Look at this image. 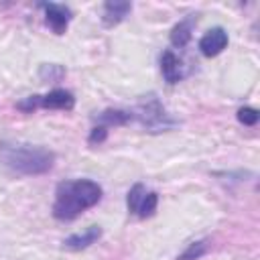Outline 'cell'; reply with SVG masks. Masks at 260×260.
<instances>
[{"label": "cell", "instance_id": "obj_4", "mask_svg": "<svg viewBox=\"0 0 260 260\" xmlns=\"http://www.w3.org/2000/svg\"><path fill=\"white\" fill-rule=\"evenodd\" d=\"M41 8L45 10V20L51 26V30L55 35H63L71 20V8L65 4H57V2H45L41 4Z\"/></svg>", "mask_w": 260, "mask_h": 260}, {"label": "cell", "instance_id": "obj_18", "mask_svg": "<svg viewBox=\"0 0 260 260\" xmlns=\"http://www.w3.org/2000/svg\"><path fill=\"white\" fill-rule=\"evenodd\" d=\"M106 138H108V128L102 126V124H98V126L91 128V132H89V136H87V142H89L91 146H95V144H102Z\"/></svg>", "mask_w": 260, "mask_h": 260}, {"label": "cell", "instance_id": "obj_11", "mask_svg": "<svg viewBox=\"0 0 260 260\" xmlns=\"http://www.w3.org/2000/svg\"><path fill=\"white\" fill-rule=\"evenodd\" d=\"M98 124L102 126H122V124H128L132 120V114L130 112H124V110H104L100 114H95L93 118Z\"/></svg>", "mask_w": 260, "mask_h": 260}, {"label": "cell", "instance_id": "obj_12", "mask_svg": "<svg viewBox=\"0 0 260 260\" xmlns=\"http://www.w3.org/2000/svg\"><path fill=\"white\" fill-rule=\"evenodd\" d=\"M156 205H158V195L154 193V191H148L144 197H142V201H140V205H138V217H142V219H146V217H150V215H154V211H156Z\"/></svg>", "mask_w": 260, "mask_h": 260}, {"label": "cell", "instance_id": "obj_15", "mask_svg": "<svg viewBox=\"0 0 260 260\" xmlns=\"http://www.w3.org/2000/svg\"><path fill=\"white\" fill-rule=\"evenodd\" d=\"M39 75L41 79H49V81H59L63 75H65V69L61 65H53V63H45L41 65L39 69Z\"/></svg>", "mask_w": 260, "mask_h": 260}, {"label": "cell", "instance_id": "obj_2", "mask_svg": "<svg viewBox=\"0 0 260 260\" xmlns=\"http://www.w3.org/2000/svg\"><path fill=\"white\" fill-rule=\"evenodd\" d=\"M2 162L18 175H45L53 169L55 152L39 144H0Z\"/></svg>", "mask_w": 260, "mask_h": 260}, {"label": "cell", "instance_id": "obj_3", "mask_svg": "<svg viewBox=\"0 0 260 260\" xmlns=\"http://www.w3.org/2000/svg\"><path fill=\"white\" fill-rule=\"evenodd\" d=\"M132 118H136L148 132H162V130H169V128H173L177 124L167 114L165 106L156 100V95H146L138 104L136 114H132Z\"/></svg>", "mask_w": 260, "mask_h": 260}, {"label": "cell", "instance_id": "obj_14", "mask_svg": "<svg viewBox=\"0 0 260 260\" xmlns=\"http://www.w3.org/2000/svg\"><path fill=\"white\" fill-rule=\"evenodd\" d=\"M144 195H146V189H144L142 183L132 185V189H130L128 195H126V207H128L130 213H136V211H138V205H140V201H142Z\"/></svg>", "mask_w": 260, "mask_h": 260}, {"label": "cell", "instance_id": "obj_8", "mask_svg": "<svg viewBox=\"0 0 260 260\" xmlns=\"http://www.w3.org/2000/svg\"><path fill=\"white\" fill-rule=\"evenodd\" d=\"M75 98L67 89H51L49 93L41 95V108L45 110H73Z\"/></svg>", "mask_w": 260, "mask_h": 260}, {"label": "cell", "instance_id": "obj_1", "mask_svg": "<svg viewBox=\"0 0 260 260\" xmlns=\"http://www.w3.org/2000/svg\"><path fill=\"white\" fill-rule=\"evenodd\" d=\"M102 199V187L91 179H75L63 181L57 185L53 215L61 221L75 219L85 209L93 207Z\"/></svg>", "mask_w": 260, "mask_h": 260}, {"label": "cell", "instance_id": "obj_17", "mask_svg": "<svg viewBox=\"0 0 260 260\" xmlns=\"http://www.w3.org/2000/svg\"><path fill=\"white\" fill-rule=\"evenodd\" d=\"M16 108L22 110V112H26V114H32L37 108H41V95H28V98L20 100L16 104Z\"/></svg>", "mask_w": 260, "mask_h": 260}, {"label": "cell", "instance_id": "obj_7", "mask_svg": "<svg viewBox=\"0 0 260 260\" xmlns=\"http://www.w3.org/2000/svg\"><path fill=\"white\" fill-rule=\"evenodd\" d=\"M100 238H102V228L100 225H89L83 232L67 236L63 240V246L69 248V250H83V248H89L91 244H95Z\"/></svg>", "mask_w": 260, "mask_h": 260}, {"label": "cell", "instance_id": "obj_9", "mask_svg": "<svg viewBox=\"0 0 260 260\" xmlns=\"http://www.w3.org/2000/svg\"><path fill=\"white\" fill-rule=\"evenodd\" d=\"M132 10V4L130 2H124V0H108L104 4V14H102V20L106 26H116L120 24Z\"/></svg>", "mask_w": 260, "mask_h": 260}, {"label": "cell", "instance_id": "obj_6", "mask_svg": "<svg viewBox=\"0 0 260 260\" xmlns=\"http://www.w3.org/2000/svg\"><path fill=\"white\" fill-rule=\"evenodd\" d=\"M160 71H162V77L167 83H179L185 77L183 61L171 49L162 51V55H160Z\"/></svg>", "mask_w": 260, "mask_h": 260}, {"label": "cell", "instance_id": "obj_16", "mask_svg": "<svg viewBox=\"0 0 260 260\" xmlns=\"http://www.w3.org/2000/svg\"><path fill=\"white\" fill-rule=\"evenodd\" d=\"M260 118V112L256 108H250V106H244L238 110V120L244 124V126H254Z\"/></svg>", "mask_w": 260, "mask_h": 260}, {"label": "cell", "instance_id": "obj_13", "mask_svg": "<svg viewBox=\"0 0 260 260\" xmlns=\"http://www.w3.org/2000/svg\"><path fill=\"white\" fill-rule=\"evenodd\" d=\"M207 248H209V242H207V240L191 242V244L187 246V250L177 256V260H197V258H201V256L207 252Z\"/></svg>", "mask_w": 260, "mask_h": 260}, {"label": "cell", "instance_id": "obj_5", "mask_svg": "<svg viewBox=\"0 0 260 260\" xmlns=\"http://www.w3.org/2000/svg\"><path fill=\"white\" fill-rule=\"evenodd\" d=\"M225 47H228V32H225L223 26H213V28H209V30L201 37V41H199V51H201V55H205V57H215V55H219Z\"/></svg>", "mask_w": 260, "mask_h": 260}, {"label": "cell", "instance_id": "obj_10", "mask_svg": "<svg viewBox=\"0 0 260 260\" xmlns=\"http://www.w3.org/2000/svg\"><path fill=\"white\" fill-rule=\"evenodd\" d=\"M191 30H193V18H187V20H181L173 26L169 39H171V45L175 47H187L189 41H191Z\"/></svg>", "mask_w": 260, "mask_h": 260}]
</instances>
